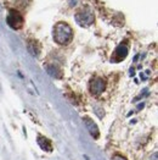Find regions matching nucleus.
Instances as JSON below:
<instances>
[{"instance_id":"nucleus-9","label":"nucleus","mask_w":158,"mask_h":160,"mask_svg":"<svg viewBox=\"0 0 158 160\" xmlns=\"http://www.w3.org/2000/svg\"><path fill=\"white\" fill-rule=\"evenodd\" d=\"M38 143L40 144V147H43V149H44L45 152H51V150H53V146H51L50 141H48V139L44 138V137H39V138H38Z\"/></svg>"},{"instance_id":"nucleus-7","label":"nucleus","mask_w":158,"mask_h":160,"mask_svg":"<svg viewBox=\"0 0 158 160\" xmlns=\"http://www.w3.org/2000/svg\"><path fill=\"white\" fill-rule=\"evenodd\" d=\"M46 71H48V73L50 75V76H53V77H56V78H60L61 76H62V72H61V70L58 68L57 66H55V65H46Z\"/></svg>"},{"instance_id":"nucleus-8","label":"nucleus","mask_w":158,"mask_h":160,"mask_svg":"<svg viewBox=\"0 0 158 160\" xmlns=\"http://www.w3.org/2000/svg\"><path fill=\"white\" fill-rule=\"evenodd\" d=\"M28 50H29V53L32 54L33 56H38L40 53V47L38 45L37 42L29 40V42H28Z\"/></svg>"},{"instance_id":"nucleus-3","label":"nucleus","mask_w":158,"mask_h":160,"mask_svg":"<svg viewBox=\"0 0 158 160\" xmlns=\"http://www.w3.org/2000/svg\"><path fill=\"white\" fill-rule=\"evenodd\" d=\"M6 21H7V25L13 29H20L23 26V17L16 10H11L9 12L7 17H6Z\"/></svg>"},{"instance_id":"nucleus-5","label":"nucleus","mask_w":158,"mask_h":160,"mask_svg":"<svg viewBox=\"0 0 158 160\" xmlns=\"http://www.w3.org/2000/svg\"><path fill=\"white\" fill-rule=\"evenodd\" d=\"M128 55V47L125 44H120L118 48L116 49V52L113 53V56H112V60L118 62V61H122L127 58Z\"/></svg>"},{"instance_id":"nucleus-10","label":"nucleus","mask_w":158,"mask_h":160,"mask_svg":"<svg viewBox=\"0 0 158 160\" xmlns=\"http://www.w3.org/2000/svg\"><path fill=\"white\" fill-rule=\"evenodd\" d=\"M114 160H125V159L122 158V157H119V155H117V157H114Z\"/></svg>"},{"instance_id":"nucleus-4","label":"nucleus","mask_w":158,"mask_h":160,"mask_svg":"<svg viewBox=\"0 0 158 160\" xmlns=\"http://www.w3.org/2000/svg\"><path fill=\"white\" fill-rule=\"evenodd\" d=\"M89 88H90L91 94H94V95H100L101 93H104V91H105L106 81L104 78H101V77H95L90 82Z\"/></svg>"},{"instance_id":"nucleus-6","label":"nucleus","mask_w":158,"mask_h":160,"mask_svg":"<svg viewBox=\"0 0 158 160\" xmlns=\"http://www.w3.org/2000/svg\"><path fill=\"white\" fill-rule=\"evenodd\" d=\"M84 122H85L86 128L89 130V132H90L92 136H95V137H99V128H97V126L95 125V122H92V120L88 119V118L84 119Z\"/></svg>"},{"instance_id":"nucleus-2","label":"nucleus","mask_w":158,"mask_h":160,"mask_svg":"<svg viewBox=\"0 0 158 160\" xmlns=\"http://www.w3.org/2000/svg\"><path fill=\"white\" fill-rule=\"evenodd\" d=\"M76 21L78 22V25L81 27L90 26L94 22V13L89 8H84L76 15Z\"/></svg>"},{"instance_id":"nucleus-1","label":"nucleus","mask_w":158,"mask_h":160,"mask_svg":"<svg viewBox=\"0 0 158 160\" xmlns=\"http://www.w3.org/2000/svg\"><path fill=\"white\" fill-rule=\"evenodd\" d=\"M53 39L60 45H67L73 39V31L66 22H58L53 27Z\"/></svg>"}]
</instances>
